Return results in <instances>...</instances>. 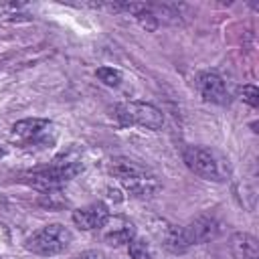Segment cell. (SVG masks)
I'll return each mask as SVG.
<instances>
[{"instance_id": "1", "label": "cell", "mask_w": 259, "mask_h": 259, "mask_svg": "<svg viewBox=\"0 0 259 259\" xmlns=\"http://www.w3.org/2000/svg\"><path fill=\"white\" fill-rule=\"evenodd\" d=\"M184 164L188 166L190 172H194L196 176L204 178V180H214L221 182L227 178L229 168L227 162L212 150L202 148V146H188L182 152Z\"/></svg>"}, {"instance_id": "2", "label": "cell", "mask_w": 259, "mask_h": 259, "mask_svg": "<svg viewBox=\"0 0 259 259\" xmlns=\"http://www.w3.org/2000/svg\"><path fill=\"white\" fill-rule=\"evenodd\" d=\"M73 241V233L65 227V225H59V223H53V225H47L38 231H34L26 241H24V247L34 253V255H45V257H51V255H59L63 253Z\"/></svg>"}, {"instance_id": "3", "label": "cell", "mask_w": 259, "mask_h": 259, "mask_svg": "<svg viewBox=\"0 0 259 259\" xmlns=\"http://www.w3.org/2000/svg\"><path fill=\"white\" fill-rule=\"evenodd\" d=\"M123 125H142L148 130H160L164 125V115L158 107L144 101H125L115 105L113 113Z\"/></svg>"}, {"instance_id": "4", "label": "cell", "mask_w": 259, "mask_h": 259, "mask_svg": "<svg viewBox=\"0 0 259 259\" xmlns=\"http://www.w3.org/2000/svg\"><path fill=\"white\" fill-rule=\"evenodd\" d=\"M196 87L198 93L202 95L204 101L214 103V105H227L229 103V89L223 81V77H219L217 73H200L196 77Z\"/></svg>"}, {"instance_id": "5", "label": "cell", "mask_w": 259, "mask_h": 259, "mask_svg": "<svg viewBox=\"0 0 259 259\" xmlns=\"http://www.w3.org/2000/svg\"><path fill=\"white\" fill-rule=\"evenodd\" d=\"M51 127L49 119H40V117H28V119H20L12 125L10 130V140L16 144H34L38 140L45 138L47 130Z\"/></svg>"}, {"instance_id": "6", "label": "cell", "mask_w": 259, "mask_h": 259, "mask_svg": "<svg viewBox=\"0 0 259 259\" xmlns=\"http://www.w3.org/2000/svg\"><path fill=\"white\" fill-rule=\"evenodd\" d=\"M101 237L107 245H125L136 237V227L125 217H107L101 227Z\"/></svg>"}, {"instance_id": "7", "label": "cell", "mask_w": 259, "mask_h": 259, "mask_svg": "<svg viewBox=\"0 0 259 259\" xmlns=\"http://www.w3.org/2000/svg\"><path fill=\"white\" fill-rule=\"evenodd\" d=\"M184 231H186V237H188L190 245H200V243H206V241H212L214 237H219L221 223L214 217L200 214L188 227H184Z\"/></svg>"}, {"instance_id": "8", "label": "cell", "mask_w": 259, "mask_h": 259, "mask_svg": "<svg viewBox=\"0 0 259 259\" xmlns=\"http://www.w3.org/2000/svg\"><path fill=\"white\" fill-rule=\"evenodd\" d=\"M109 217V210L103 202H93L89 206H83V208H77L73 210V223L81 229V231H95V229H101L103 223L107 221Z\"/></svg>"}, {"instance_id": "9", "label": "cell", "mask_w": 259, "mask_h": 259, "mask_svg": "<svg viewBox=\"0 0 259 259\" xmlns=\"http://www.w3.org/2000/svg\"><path fill=\"white\" fill-rule=\"evenodd\" d=\"M156 235H158L162 247L168 249L170 253H184V251H188V247H192L188 237H186L184 227H176V225H170V223H160V227L156 229Z\"/></svg>"}, {"instance_id": "10", "label": "cell", "mask_w": 259, "mask_h": 259, "mask_svg": "<svg viewBox=\"0 0 259 259\" xmlns=\"http://www.w3.org/2000/svg\"><path fill=\"white\" fill-rule=\"evenodd\" d=\"M121 186L130 196H138V198H148L160 190V182L152 172H146L138 178L125 180V182H121Z\"/></svg>"}, {"instance_id": "11", "label": "cell", "mask_w": 259, "mask_h": 259, "mask_svg": "<svg viewBox=\"0 0 259 259\" xmlns=\"http://www.w3.org/2000/svg\"><path fill=\"white\" fill-rule=\"evenodd\" d=\"M146 172H150V170H146L142 164H138V162H134L130 158H111L109 160V174L113 178H117L119 184L125 182V180L138 178V176H142Z\"/></svg>"}, {"instance_id": "12", "label": "cell", "mask_w": 259, "mask_h": 259, "mask_svg": "<svg viewBox=\"0 0 259 259\" xmlns=\"http://www.w3.org/2000/svg\"><path fill=\"white\" fill-rule=\"evenodd\" d=\"M22 182H26L28 186H34L38 190H55L59 188L63 182L59 180V176L53 172V168H45V170H34V172H26L22 176Z\"/></svg>"}, {"instance_id": "13", "label": "cell", "mask_w": 259, "mask_h": 259, "mask_svg": "<svg viewBox=\"0 0 259 259\" xmlns=\"http://www.w3.org/2000/svg\"><path fill=\"white\" fill-rule=\"evenodd\" d=\"M231 251L237 259H257V241L253 235L237 233L231 239Z\"/></svg>"}, {"instance_id": "14", "label": "cell", "mask_w": 259, "mask_h": 259, "mask_svg": "<svg viewBox=\"0 0 259 259\" xmlns=\"http://www.w3.org/2000/svg\"><path fill=\"white\" fill-rule=\"evenodd\" d=\"M95 75H97V79H99L101 83H105L107 87H117V85L121 83V79H123L121 71H119V69H113V67H99V69L95 71Z\"/></svg>"}, {"instance_id": "15", "label": "cell", "mask_w": 259, "mask_h": 259, "mask_svg": "<svg viewBox=\"0 0 259 259\" xmlns=\"http://www.w3.org/2000/svg\"><path fill=\"white\" fill-rule=\"evenodd\" d=\"M127 247H130V257L132 259H152V251H150V247H148L146 241L134 237L127 243Z\"/></svg>"}, {"instance_id": "16", "label": "cell", "mask_w": 259, "mask_h": 259, "mask_svg": "<svg viewBox=\"0 0 259 259\" xmlns=\"http://www.w3.org/2000/svg\"><path fill=\"white\" fill-rule=\"evenodd\" d=\"M241 97H243V101L249 103L251 107H257V103H259V91H257L255 85H245V87L241 89Z\"/></svg>"}, {"instance_id": "17", "label": "cell", "mask_w": 259, "mask_h": 259, "mask_svg": "<svg viewBox=\"0 0 259 259\" xmlns=\"http://www.w3.org/2000/svg\"><path fill=\"white\" fill-rule=\"evenodd\" d=\"M75 259H105V255L101 251H97V249H87V251L75 255Z\"/></svg>"}, {"instance_id": "18", "label": "cell", "mask_w": 259, "mask_h": 259, "mask_svg": "<svg viewBox=\"0 0 259 259\" xmlns=\"http://www.w3.org/2000/svg\"><path fill=\"white\" fill-rule=\"evenodd\" d=\"M4 154H6V152H4V148H2V146H0V158H2V156H4Z\"/></svg>"}]
</instances>
